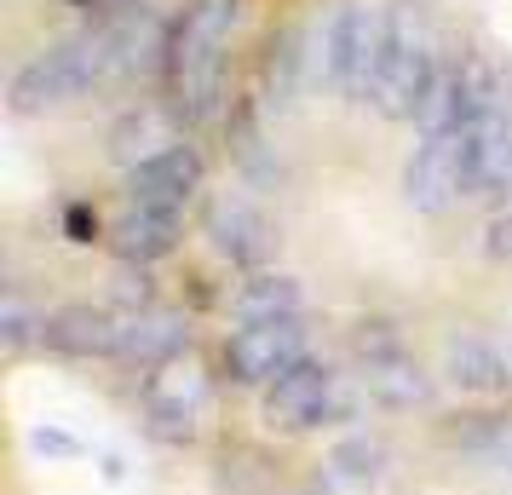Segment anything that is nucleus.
<instances>
[{
	"label": "nucleus",
	"mask_w": 512,
	"mask_h": 495,
	"mask_svg": "<svg viewBox=\"0 0 512 495\" xmlns=\"http://www.w3.org/2000/svg\"><path fill=\"white\" fill-rule=\"evenodd\" d=\"M231 29H236V0H190L173 18L167 35V93L179 121H213L225 98V58H231Z\"/></svg>",
	"instance_id": "nucleus-1"
},
{
	"label": "nucleus",
	"mask_w": 512,
	"mask_h": 495,
	"mask_svg": "<svg viewBox=\"0 0 512 495\" xmlns=\"http://www.w3.org/2000/svg\"><path fill=\"white\" fill-rule=\"evenodd\" d=\"M386 41H392L386 12H374L363 0L334 6L328 24L305 29L311 81H328V87L346 93L351 104H374V87H380V70H386Z\"/></svg>",
	"instance_id": "nucleus-2"
},
{
	"label": "nucleus",
	"mask_w": 512,
	"mask_h": 495,
	"mask_svg": "<svg viewBox=\"0 0 512 495\" xmlns=\"http://www.w3.org/2000/svg\"><path fill=\"white\" fill-rule=\"evenodd\" d=\"M87 87H104V29L98 24L58 35L29 64H18L12 87H6V104H12V116H41V110H58V104L81 98Z\"/></svg>",
	"instance_id": "nucleus-3"
},
{
	"label": "nucleus",
	"mask_w": 512,
	"mask_h": 495,
	"mask_svg": "<svg viewBox=\"0 0 512 495\" xmlns=\"http://www.w3.org/2000/svg\"><path fill=\"white\" fill-rule=\"evenodd\" d=\"M386 24H392V41H386V70H380V87H374V110L386 121H415L432 81L443 75L438 29L426 18V6H415V0L386 6Z\"/></svg>",
	"instance_id": "nucleus-4"
},
{
	"label": "nucleus",
	"mask_w": 512,
	"mask_h": 495,
	"mask_svg": "<svg viewBox=\"0 0 512 495\" xmlns=\"http://www.w3.org/2000/svg\"><path fill=\"white\" fill-rule=\"evenodd\" d=\"M484 190V167H478V133L455 127L438 139H420L409 167H403V196L415 213H449L461 196Z\"/></svg>",
	"instance_id": "nucleus-5"
},
{
	"label": "nucleus",
	"mask_w": 512,
	"mask_h": 495,
	"mask_svg": "<svg viewBox=\"0 0 512 495\" xmlns=\"http://www.w3.org/2000/svg\"><path fill=\"white\" fill-rule=\"evenodd\" d=\"M357 380H363V392L380 409H420V403L432 398L426 369H420L415 352L386 323H369V329L357 334Z\"/></svg>",
	"instance_id": "nucleus-6"
},
{
	"label": "nucleus",
	"mask_w": 512,
	"mask_h": 495,
	"mask_svg": "<svg viewBox=\"0 0 512 495\" xmlns=\"http://www.w3.org/2000/svg\"><path fill=\"white\" fill-rule=\"evenodd\" d=\"M340 415H346L340 375L323 369V363H311V357L265 386V426L271 432H311V426L340 421Z\"/></svg>",
	"instance_id": "nucleus-7"
},
{
	"label": "nucleus",
	"mask_w": 512,
	"mask_h": 495,
	"mask_svg": "<svg viewBox=\"0 0 512 495\" xmlns=\"http://www.w3.org/2000/svg\"><path fill=\"white\" fill-rule=\"evenodd\" d=\"M294 363H305V329L300 317H277V323H242L225 340V369L242 386H271Z\"/></svg>",
	"instance_id": "nucleus-8"
},
{
	"label": "nucleus",
	"mask_w": 512,
	"mask_h": 495,
	"mask_svg": "<svg viewBox=\"0 0 512 495\" xmlns=\"http://www.w3.org/2000/svg\"><path fill=\"white\" fill-rule=\"evenodd\" d=\"M202 403H208V375H202V363L190 352L162 363L156 375L144 380V421H150V432H162V438H179L185 444L190 432H196Z\"/></svg>",
	"instance_id": "nucleus-9"
},
{
	"label": "nucleus",
	"mask_w": 512,
	"mask_h": 495,
	"mask_svg": "<svg viewBox=\"0 0 512 495\" xmlns=\"http://www.w3.org/2000/svg\"><path fill=\"white\" fill-rule=\"evenodd\" d=\"M202 185V156L190 144H173L162 156H150L144 167L127 173V208H162V213H185V202Z\"/></svg>",
	"instance_id": "nucleus-10"
},
{
	"label": "nucleus",
	"mask_w": 512,
	"mask_h": 495,
	"mask_svg": "<svg viewBox=\"0 0 512 495\" xmlns=\"http://www.w3.org/2000/svg\"><path fill=\"white\" fill-rule=\"evenodd\" d=\"M190 346V323L179 317V311L167 306H139L121 317V352L127 363H139V369H162V363H173V357H185Z\"/></svg>",
	"instance_id": "nucleus-11"
},
{
	"label": "nucleus",
	"mask_w": 512,
	"mask_h": 495,
	"mask_svg": "<svg viewBox=\"0 0 512 495\" xmlns=\"http://www.w3.org/2000/svg\"><path fill=\"white\" fill-rule=\"evenodd\" d=\"M41 346L64 357H110L121 352V317L104 306H58L47 317V334H41Z\"/></svg>",
	"instance_id": "nucleus-12"
},
{
	"label": "nucleus",
	"mask_w": 512,
	"mask_h": 495,
	"mask_svg": "<svg viewBox=\"0 0 512 495\" xmlns=\"http://www.w3.org/2000/svg\"><path fill=\"white\" fill-rule=\"evenodd\" d=\"M173 144H185L179 139V110H173V104H133V110L110 127V156H116L127 173L144 167L150 156L173 150Z\"/></svg>",
	"instance_id": "nucleus-13"
},
{
	"label": "nucleus",
	"mask_w": 512,
	"mask_h": 495,
	"mask_svg": "<svg viewBox=\"0 0 512 495\" xmlns=\"http://www.w3.org/2000/svg\"><path fill=\"white\" fill-rule=\"evenodd\" d=\"M443 375L461 392H507L512 386V357L484 334H449L443 340Z\"/></svg>",
	"instance_id": "nucleus-14"
},
{
	"label": "nucleus",
	"mask_w": 512,
	"mask_h": 495,
	"mask_svg": "<svg viewBox=\"0 0 512 495\" xmlns=\"http://www.w3.org/2000/svg\"><path fill=\"white\" fill-rule=\"evenodd\" d=\"M208 236H213V248L231 265H242V271H254L271 254V225L248 202H236V196H219L208 208Z\"/></svg>",
	"instance_id": "nucleus-15"
},
{
	"label": "nucleus",
	"mask_w": 512,
	"mask_h": 495,
	"mask_svg": "<svg viewBox=\"0 0 512 495\" xmlns=\"http://www.w3.org/2000/svg\"><path fill=\"white\" fill-rule=\"evenodd\" d=\"M380 478H386V444H380V438L357 432V438H346L340 449H328L323 495H374Z\"/></svg>",
	"instance_id": "nucleus-16"
},
{
	"label": "nucleus",
	"mask_w": 512,
	"mask_h": 495,
	"mask_svg": "<svg viewBox=\"0 0 512 495\" xmlns=\"http://www.w3.org/2000/svg\"><path fill=\"white\" fill-rule=\"evenodd\" d=\"M116 242V254L127 265H150L173 254V242H179V213H162V208H127L121 213V225L110 231Z\"/></svg>",
	"instance_id": "nucleus-17"
},
{
	"label": "nucleus",
	"mask_w": 512,
	"mask_h": 495,
	"mask_svg": "<svg viewBox=\"0 0 512 495\" xmlns=\"http://www.w3.org/2000/svg\"><path fill=\"white\" fill-rule=\"evenodd\" d=\"M305 294L294 277H282V271H259L248 283L236 288V317L242 323H277V317H300Z\"/></svg>",
	"instance_id": "nucleus-18"
},
{
	"label": "nucleus",
	"mask_w": 512,
	"mask_h": 495,
	"mask_svg": "<svg viewBox=\"0 0 512 495\" xmlns=\"http://www.w3.org/2000/svg\"><path fill=\"white\" fill-rule=\"evenodd\" d=\"M300 81H311V64H305V29H277V35L265 41V104H288Z\"/></svg>",
	"instance_id": "nucleus-19"
},
{
	"label": "nucleus",
	"mask_w": 512,
	"mask_h": 495,
	"mask_svg": "<svg viewBox=\"0 0 512 495\" xmlns=\"http://www.w3.org/2000/svg\"><path fill=\"white\" fill-rule=\"evenodd\" d=\"M455 444L495 472H512V415H478L455 432Z\"/></svg>",
	"instance_id": "nucleus-20"
},
{
	"label": "nucleus",
	"mask_w": 512,
	"mask_h": 495,
	"mask_svg": "<svg viewBox=\"0 0 512 495\" xmlns=\"http://www.w3.org/2000/svg\"><path fill=\"white\" fill-rule=\"evenodd\" d=\"M41 334H47V317H35L24 306V294H6L0 300V346L6 352H24L29 340H41Z\"/></svg>",
	"instance_id": "nucleus-21"
},
{
	"label": "nucleus",
	"mask_w": 512,
	"mask_h": 495,
	"mask_svg": "<svg viewBox=\"0 0 512 495\" xmlns=\"http://www.w3.org/2000/svg\"><path fill=\"white\" fill-rule=\"evenodd\" d=\"M484 248L495 254V260H512V213H495V219H489Z\"/></svg>",
	"instance_id": "nucleus-22"
},
{
	"label": "nucleus",
	"mask_w": 512,
	"mask_h": 495,
	"mask_svg": "<svg viewBox=\"0 0 512 495\" xmlns=\"http://www.w3.org/2000/svg\"><path fill=\"white\" fill-rule=\"evenodd\" d=\"M64 225H70V242H93V231H98V213L75 202V208L64 213Z\"/></svg>",
	"instance_id": "nucleus-23"
},
{
	"label": "nucleus",
	"mask_w": 512,
	"mask_h": 495,
	"mask_svg": "<svg viewBox=\"0 0 512 495\" xmlns=\"http://www.w3.org/2000/svg\"><path fill=\"white\" fill-rule=\"evenodd\" d=\"M507 357H512V329H507Z\"/></svg>",
	"instance_id": "nucleus-24"
}]
</instances>
